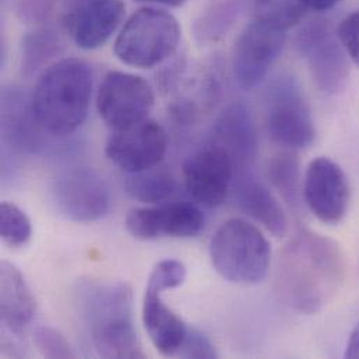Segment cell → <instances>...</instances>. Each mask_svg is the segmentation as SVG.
I'll list each match as a JSON object with an SVG mask.
<instances>
[{
    "mask_svg": "<svg viewBox=\"0 0 359 359\" xmlns=\"http://www.w3.org/2000/svg\"><path fill=\"white\" fill-rule=\"evenodd\" d=\"M347 277L343 249L333 239L302 229L280 252L276 291L299 315L322 312L340 292Z\"/></svg>",
    "mask_w": 359,
    "mask_h": 359,
    "instance_id": "cell-1",
    "label": "cell"
},
{
    "mask_svg": "<svg viewBox=\"0 0 359 359\" xmlns=\"http://www.w3.org/2000/svg\"><path fill=\"white\" fill-rule=\"evenodd\" d=\"M74 302L90 341L102 358H144L133 323V292L122 281L86 280Z\"/></svg>",
    "mask_w": 359,
    "mask_h": 359,
    "instance_id": "cell-2",
    "label": "cell"
},
{
    "mask_svg": "<svg viewBox=\"0 0 359 359\" xmlns=\"http://www.w3.org/2000/svg\"><path fill=\"white\" fill-rule=\"evenodd\" d=\"M93 83V70L81 59L65 57L49 65L29 97L39 126L56 139L73 135L87 119Z\"/></svg>",
    "mask_w": 359,
    "mask_h": 359,
    "instance_id": "cell-3",
    "label": "cell"
},
{
    "mask_svg": "<svg viewBox=\"0 0 359 359\" xmlns=\"http://www.w3.org/2000/svg\"><path fill=\"white\" fill-rule=\"evenodd\" d=\"M210 259L224 280L239 285H256L269 274L271 248L253 224L242 218H229L210 241Z\"/></svg>",
    "mask_w": 359,
    "mask_h": 359,
    "instance_id": "cell-4",
    "label": "cell"
},
{
    "mask_svg": "<svg viewBox=\"0 0 359 359\" xmlns=\"http://www.w3.org/2000/svg\"><path fill=\"white\" fill-rule=\"evenodd\" d=\"M180 36V21L172 13L147 6L125 21L115 39L114 52L128 66L151 69L177 52Z\"/></svg>",
    "mask_w": 359,
    "mask_h": 359,
    "instance_id": "cell-5",
    "label": "cell"
},
{
    "mask_svg": "<svg viewBox=\"0 0 359 359\" xmlns=\"http://www.w3.org/2000/svg\"><path fill=\"white\" fill-rule=\"evenodd\" d=\"M266 128L270 139L287 150H305L316 139L308 101L292 76L276 79L266 94Z\"/></svg>",
    "mask_w": 359,
    "mask_h": 359,
    "instance_id": "cell-6",
    "label": "cell"
},
{
    "mask_svg": "<svg viewBox=\"0 0 359 359\" xmlns=\"http://www.w3.org/2000/svg\"><path fill=\"white\" fill-rule=\"evenodd\" d=\"M290 28L283 22L256 15L239 34L233 48V74L246 91L260 86L280 57Z\"/></svg>",
    "mask_w": 359,
    "mask_h": 359,
    "instance_id": "cell-7",
    "label": "cell"
},
{
    "mask_svg": "<svg viewBox=\"0 0 359 359\" xmlns=\"http://www.w3.org/2000/svg\"><path fill=\"white\" fill-rule=\"evenodd\" d=\"M298 49L306 59L312 79L326 95L343 93L350 80V57L337 28L326 20L308 22L298 35Z\"/></svg>",
    "mask_w": 359,
    "mask_h": 359,
    "instance_id": "cell-8",
    "label": "cell"
},
{
    "mask_svg": "<svg viewBox=\"0 0 359 359\" xmlns=\"http://www.w3.org/2000/svg\"><path fill=\"white\" fill-rule=\"evenodd\" d=\"M168 151V135L154 119L112 129L107 144V158L119 170L132 174L154 170Z\"/></svg>",
    "mask_w": 359,
    "mask_h": 359,
    "instance_id": "cell-9",
    "label": "cell"
},
{
    "mask_svg": "<svg viewBox=\"0 0 359 359\" xmlns=\"http://www.w3.org/2000/svg\"><path fill=\"white\" fill-rule=\"evenodd\" d=\"M57 211L74 222L101 219L111 207V191L104 178L87 167L60 172L50 186Z\"/></svg>",
    "mask_w": 359,
    "mask_h": 359,
    "instance_id": "cell-10",
    "label": "cell"
},
{
    "mask_svg": "<svg viewBox=\"0 0 359 359\" xmlns=\"http://www.w3.org/2000/svg\"><path fill=\"white\" fill-rule=\"evenodd\" d=\"M154 102V90L147 80L119 70L105 74L97 94L98 114L111 129L149 118Z\"/></svg>",
    "mask_w": 359,
    "mask_h": 359,
    "instance_id": "cell-11",
    "label": "cell"
},
{
    "mask_svg": "<svg viewBox=\"0 0 359 359\" xmlns=\"http://www.w3.org/2000/svg\"><path fill=\"white\" fill-rule=\"evenodd\" d=\"M235 178V167L228 153L208 142L183 164L184 187L198 205L217 208L222 205Z\"/></svg>",
    "mask_w": 359,
    "mask_h": 359,
    "instance_id": "cell-12",
    "label": "cell"
},
{
    "mask_svg": "<svg viewBox=\"0 0 359 359\" xmlns=\"http://www.w3.org/2000/svg\"><path fill=\"white\" fill-rule=\"evenodd\" d=\"M350 183L343 168L333 160H313L304 178V200L322 222L336 225L344 219L350 205Z\"/></svg>",
    "mask_w": 359,
    "mask_h": 359,
    "instance_id": "cell-13",
    "label": "cell"
},
{
    "mask_svg": "<svg viewBox=\"0 0 359 359\" xmlns=\"http://www.w3.org/2000/svg\"><path fill=\"white\" fill-rule=\"evenodd\" d=\"M205 218L191 203H168L132 210L126 217L128 232L140 241L196 238L204 231Z\"/></svg>",
    "mask_w": 359,
    "mask_h": 359,
    "instance_id": "cell-14",
    "label": "cell"
},
{
    "mask_svg": "<svg viewBox=\"0 0 359 359\" xmlns=\"http://www.w3.org/2000/svg\"><path fill=\"white\" fill-rule=\"evenodd\" d=\"M125 15L122 0H80L66 15L65 25L80 49L91 50L112 38Z\"/></svg>",
    "mask_w": 359,
    "mask_h": 359,
    "instance_id": "cell-15",
    "label": "cell"
},
{
    "mask_svg": "<svg viewBox=\"0 0 359 359\" xmlns=\"http://www.w3.org/2000/svg\"><path fill=\"white\" fill-rule=\"evenodd\" d=\"M208 142L228 153L235 174L253 171L259 156V137L252 112L246 104L235 102L229 105L214 123Z\"/></svg>",
    "mask_w": 359,
    "mask_h": 359,
    "instance_id": "cell-16",
    "label": "cell"
},
{
    "mask_svg": "<svg viewBox=\"0 0 359 359\" xmlns=\"http://www.w3.org/2000/svg\"><path fill=\"white\" fill-rule=\"evenodd\" d=\"M233 197L241 211L259 222L271 235L281 238L288 232V218L273 191L256 178L253 171L235 174Z\"/></svg>",
    "mask_w": 359,
    "mask_h": 359,
    "instance_id": "cell-17",
    "label": "cell"
},
{
    "mask_svg": "<svg viewBox=\"0 0 359 359\" xmlns=\"http://www.w3.org/2000/svg\"><path fill=\"white\" fill-rule=\"evenodd\" d=\"M36 312V299L22 273L10 262L0 263V318L4 327L21 336Z\"/></svg>",
    "mask_w": 359,
    "mask_h": 359,
    "instance_id": "cell-18",
    "label": "cell"
},
{
    "mask_svg": "<svg viewBox=\"0 0 359 359\" xmlns=\"http://www.w3.org/2000/svg\"><path fill=\"white\" fill-rule=\"evenodd\" d=\"M161 294L146 288L143 323L156 350L170 357L180 353L189 330L180 316L163 302Z\"/></svg>",
    "mask_w": 359,
    "mask_h": 359,
    "instance_id": "cell-19",
    "label": "cell"
},
{
    "mask_svg": "<svg viewBox=\"0 0 359 359\" xmlns=\"http://www.w3.org/2000/svg\"><path fill=\"white\" fill-rule=\"evenodd\" d=\"M269 180L280 193L288 207L297 214H302L304 183H301L299 160L290 151L274 156L267 167Z\"/></svg>",
    "mask_w": 359,
    "mask_h": 359,
    "instance_id": "cell-20",
    "label": "cell"
},
{
    "mask_svg": "<svg viewBox=\"0 0 359 359\" xmlns=\"http://www.w3.org/2000/svg\"><path fill=\"white\" fill-rule=\"evenodd\" d=\"M126 193L142 203L160 204L174 196L177 180L164 171H144L132 174L125 182Z\"/></svg>",
    "mask_w": 359,
    "mask_h": 359,
    "instance_id": "cell-21",
    "label": "cell"
},
{
    "mask_svg": "<svg viewBox=\"0 0 359 359\" xmlns=\"http://www.w3.org/2000/svg\"><path fill=\"white\" fill-rule=\"evenodd\" d=\"M238 13L239 0H225L215 4L197 24V38L201 42L219 41L233 25V21L238 18Z\"/></svg>",
    "mask_w": 359,
    "mask_h": 359,
    "instance_id": "cell-22",
    "label": "cell"
},
{
    "mask_svg": "<svg viewBox=\"0 0 359 359\" xmlns=\"http://www.w3.org/2000/svg\"><path fill=\"white\" fill-rule=\"evenodd\" d=\"M0 235L4 243L13 248L24 246L32 235V225L28 215L8 201H3L0 205Z\"/></svg>",
    "mask_w": 359,
    "mask_h": 359,
    "instance_id": "cell-23",
    "label": "cell"
},
{
    "mask_svg": "<svg viewBox=\"0 0 359 359\" xmlns=\"http://www.w3.org/2000/svg\"><path fill=\"white\" fill-rule=\"evenodd\" d=\"M59 53V42L46 32H38L27 36L22 45V70L27 74L35 73L41 66Z\"/></svg>",
    "mask_w": 359,
    "mask_h": 359,
    "instance_id": "cell-24",
    "label": "cell"
},
{
    "mask_svg": "<svg viewBox=\"0 0 359 359\" xmlns=\"http://www.w3.org/2000/svg\"><path fill=\"white\" fill-rule=\"evenodd\" d=\"M186 278L184 264L175 259H165L160 262L151 271L147 290L164 292L174 288H178Z\"/></svg>",
    "mask_w": 359,
    "mask_h": 359,
    "instance_id": "cell-25",
    "label": "cell"
},
{
    "mask_svg": "<svg viewBox=\"0 0 359 359\" xmlns=\"http://www.w3.org/2000/svg\"><path fill=\"white\" fill-rule=\"evenodd\" d=\"M34 343L45 358L65 359L76 357L70 343L65 339V336L48 326L36 327L34 332Z\"/></svg>",
    "mask_w": 359,
    "mask_h": 359,
    "instance_id": "cell-26",
    "label": "cell"
},
{
    "mask_svg": "<svg viewBox=\"0 0 359 359\" xmlns=\"http://www.w3.org/2000/svg\"><path fill=\"white\" fill-rule=\"evenodd\" d=\"M337 35L351 62L359 67V8L339 24Z\"/></svg>",
    "mask_w": 359,
    "mask_h": 359,
    "instance_id": "cell-27",
    "label": "cell"
},
{
    "mask_svg": "<svg viewBox=\"0 0 359 359\" xmlns=\"http://www.w3.org/2000/svg\"><path fill=\"white\" fill-rule=\"evenodd\" d=\"M182 358H217L218 354L210 341V339L197 330H189L187 336L180 347V353Z\"/></svg>",
    "mask_w": 359,
    "mask_h": 359,
    "instance_id": "cell-28",
    "label": "cell"
},
{
    "mask_svg": "<svg viewBox=\"0 0 359 359\" xmlns=\"http://www.w3.org/2000/svg\"><path fill=\"white\" fill-rule=\"evenodd\" d=\"M299 1L305 7V10L322 13V11H327V10L333 8L341 0H299Z\"/></svg>",
    "mask_w": 359,
    "mask_h": 359,
    "instance_id": "cell-29",
    "label": "cell"
},
{
    "mask_svg": "<svg viewBox=\"0 0 359 359\" xmlns=\"http://www.w3.org/2000/svg\"><path fill=\"white\" fill-rule=\"evenodd\" d=\"M344 357L351 359L359 358V322L357 323V326L354 327V330L351 332Z\"/></svg>",
    "mask_w": 359,
    "mask_h": 359,
    "instance_id": "cell-30",
    "label": "cell"
},
{
    "mask_svg": "<svg viewBox=\"0 0 359 359\" xmlns=\"http://www.w3.org/2000/svg\"><path fill=\"white\" fill-rule=\"evenodd\" d=\"M137 1L160 4V6H165V7H180L186 3V0H137Z\"/></svg>",
    "mask_w": 359,
    "mask_h": 359,
    "instance_id": "cell-31",
    "label": "cell"
}]
</instances>
